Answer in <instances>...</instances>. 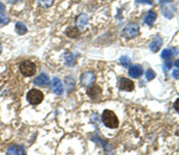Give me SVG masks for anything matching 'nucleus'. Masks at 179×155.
Listing matches in <instances>:
<instances>
[{
	"label": "nucleus",
	"mask_w": 179,
	"mask_h": 155,
	"mask_svg": "<svg viewBox=\"0 0 179 155\" xmlns=\"http://www.w3.org/2000/svg\"><path fill=\"white\" fill-rule=\"evenodd\" d=\"M102 121L103 123L105 124L108 128H111V129H116L118 126V118L117 116L115 115V112H112L111 110H105L102 115Z\"/></svg>",
	"instance_id": "obj_1"
},
{
	"label": "nucleus",
	"mask_w": 179,
	"mask_h": 155,
	"mask_svg": "<svg viewBox=\"0 0 179 155\" xmlns=\"http://www.w3.org/2000/svg\"><path fill=\"white\" fill-rule=\"evenodd\" d=\"M19 69H20V73L25 76H32L35 73H36V64L33 62L29 61H23L19 66Z\"/></svg>",
	"instance_id": "obj_2"
},
{
	"label": "nucleus",
	"mask_w": 179,
	"mask_h": 155,
	"mask_svg": "<svg viewBox=\"0 0 179 155\" xmlns=\"http://www.w3.org/2000/svg\"><path fill=\"white\" fill-rule=\"evenodd\" d=\"M140 28H139V25L136 24V23H130V24H128L124 29H123V36L125 37V38H129V39H131V38H135L136 36H139V33H140V30H139Z\"/></svg>",
	"instance_id": "obj_3"
},
{
	"label": "nucleus",
	"mask_w": 179,
	"mask_h": 155,
	"mask_svg": "<svg viewBox=\"0 0 179 155\" xmlns=\"http://www.w3.org/2000/svg\"><path fill=\"white\" fill-rule=\"evenodd\" d=\"M43 98H44L43 93L41 92V91H38V90H31V91H29L28 94H27L28 101H29L30 104H32V105L39 104V103L43 100Z\"/></svg>",
	"instance_id": "obj_4"
},
{
	"label": "nucleus",
	"mask_w": 179,
	"mask_h": 155,
	"mask_svg": "<svg viewBox=\"0 0 179 155\" xmlns=\"http://www.w3.org/2000/svg\"><path fill=\"white\" fill-rule=\"evenodd\" d=\"M94 81H96V74H94L93 72H91V70L85 72V73L81 75V78H80V82H81V85L85 86V87L92 86Z\"/></svg>",
	"instance_id": "obj_5"
},
{
	"label": "nucleus",
	"mask_w": 179,
	"mask_h": 155,
	"mask_svg": "<svg viewBox=\"0 0 179 155\" xmlns=\"http://www.w3.org/2000/svg\"><path fill=\"white\" fill-rule=\"evenodd\" d=\"M87 95L92 100H98L100 99V95H102V88L97 85H92L87 90Z\"/></svg>",
	"instance_id": "obj_6"
},
{
	"label": "nucleus",
	"mask_w": 179,
	"mask_h": 155,
	"mask_svg": "<svg viewBox=\"0 0 179 155\" xmlns=\"http://www.w3.org/2000/svg\"><path fill=\"white\" fill-rule=\"evenodd\" d=\"M134 87H135V85H134V82L130 79H127V78H121L119 79V88L122 91L130 92V91L134 90Z\"/></svg>",
	"instance_id": "obj_7"
},
{
	"label": "nucleus",
	"mask_w": 179,
	"mask_h": 155,
	"mask_svg": "<svg viewBox=\"0 0 179 155\" xmlns=\"http://www.w3.org/2000/svg\"><path fill=\"white\" fill-rule=\"evenodd\" d=\"M52 91L55 94H58V95H61L63 93L62 84H61L60 79H58V78H53V80H52Z\"/></svg>",
	"instance_id": "obj_8"
},
{
	"label": "nucleus",
	"mask_w": 179,
	"mask_h": 155,
	"mask_svg": "<svg viewBox=\"0 0 179 155\" xmlns=\"http://www.w3.org/2000/svg\"><path fill=\"white\" fill-rule=\"evenodd\" d=\"M49 82H50V79H49V76L47 75V74H39L36 79H35V85H37V86H48L49 85Z\"/></svg>",
	"instance_id": "obj_9"
},
{
	"label": "nucleus",
	"mask_w": 179,
	"mask_h": 155,
	"mask_svg": "<svg viewBox=\"0 0 179 155\" xmlns=\"http://www.w3.org/2000/svg\"><path fill=\"white\" fill-rule=\"evenodd\" d=\"M142 73H143V69L140 64H135V66H131L129 68V75L131 78H139L142 75Z\"/></svg>",
	"instance_id": "obj_10"
},
{
	"label": "nucleus",
	"mask_w": 179,
	"mask_h": 155,
	"mask_svg": "<svg viewBox=\"0 0 179 155\" xmlns=\"http://www.w3.org/2000/svg\"><path fill=\"white\" fill-rule=\"evenodd\" d=\"M7 154L8 155H27L25 150L23 147L20 146H12L7 149Z\"/></svg>",
	"instance_id": "obj_11"
},
{
	"label": "nucleus",
	"mask_w": 179,
	"mask_h": 155,
	"mask_svg": "<svg viewBox=\"0 0 179 155\" xmlns=\"http://www.w3.org/2000/svg\"><path fill=\"white\" fill-rule=\"evenodd\" d=\"M77 24H78V28H79L80 30L84 29V28L89 24V17H87L85 13L80 14V16L77 18Z\"/></svg>",
	"instance_id": "obj_12"
},
{
	"label": "nucleus",
	"mask_w": 179,
	"mask_h": 155,
	"mask_svg": "<svg viewBox=\"0 0 179 155\" xmlns=\"http://www.w3.org/2000/svg\"><path fill=\"white\" fill-rule=\"evenodd\" d=\"M161 45H162V39L158 37V38H155V39L149 44V48H150L152 51L156 53V51H159V49L161 48Z\"/></svg>",
	"instance_id": "obj_13"
},
{
	"label": "nucleus",
	"mask_w": 179,
	"mask_h": 155,
	"mask_svg": "<svg viewBox=\"0 0 179 155\" xmlns=\"http://www.w3.org/2000/svg\"><path fill=\"white\" fill-rule=\"evenodd\" d=\"M66 35H67L68 37H71V38H77V37H79L80 31H79L78 28L71 26V28H68V29H67V31H66Z\"/></svg>",
	"instance_id": "obj_14"
},
{
	"label": "nucleus",
	"mask_w": 179,
	"mask_h": 155,
	"mask_svg": "<svg viewBox=\"0 0 179 155\" xmlns=\"http://www.w3.org/2000/svg\"><path fill=\"white\" fill-rule=\"evenodd\" d=\"M155 19H156V13L154 11H149L148 13L146 14V17H145V23L148 24V25H152Z\"/></svg>",
	"instance_id": "obj_15"
},
{
	"label": "nucleus",
	"mask_w": 179,
	"mask_h": 155,
	"mask_svg": "<svg viewBox=\"0 0 179 155\" xmlns=\"http://www.w3.org/2000/svg\"><path fill=\"white\" fill-rule=\"evenodd\" d=\"M16 31H17V33H19V35H24V33H27V26L23 24V23H17L16 24Z\"/></svg>",
	"instance_id": "obj_16"
},
{
	"label": "nucleus",
	"mask_w": 179,
	"mask_h": 155,
	"mask_svg": "<svg viewBox=\"0 0 179 155\" xmlns=\"http://www.w3.org/2000/svg\"><path fill=\"white\" fill-rule=\"evenodd\" d=\"M173 54H174L173 50H171V49H165V50L162 51V55H161V56H162L164 60H170Z\"/></svg>",
	"instance_id": "obj_17"
},
{
	"label": "nucleus",
	"mask_w": 179,
	"mask_h": 155,
	"mask_svg": "<svg viewBox=\"0 0 179 155\" xmlns=\"http://www.w3.org/2000/svg\"><path fill=\"white\" fill-rule=\"evenodd\" d=\"M66 63L69 64V66H72V64L75 63V59H73V55L72 54H67L66 55Z\"/></svg>",
	"instance_id": "obj_18"
},
{
	"label": "nucleus",
	"mask_w": 179,
	"mask_h": 155,
	"mask_svg": "<svg viewBox=\"0 0 179 155\" xmlns=\"http://www.w3.org/2000/svg\"><path fill=\"white\" fill-rule=\"evenodd\" d=\"M119 62H121L124 67L130 66V59H129V57H127V56H122V57L119 59Z\"/></svg>",
	"instance_id": "obj_19"
},
{
	"label": "nucleus",
	"mask_w": 179,
	"mask_h": 155,
	"mask_svg": "<svg viewBox=\"0 0 179 155\" xmlns=\"http://www.w3.org/2000/svg\"><path fill=\"white\" fill-rule=\"evenodd\" d=\"M146 78H147V80H153L155 78V73H154L153 69H148L146 72Z\"/></svg>",
	"instance_id": "obj_20"
},
{
	"label": "nucleus",
	"mask_w": 179,
	"mask_h": 155,
	"mask_svg": "<svg viewBox=\"0 0 179 155\" xmlns=\"http://www.w3.org/2000/svg\"><path fill=\"white\" fill-rule=\"evenodd\" d=\"M38 2L44 7H49L53 5V0H38Z\"/></svg>",
	"instance_id": "obj_21"
},
{
	"label": "nucleus",
	"mask_w": 179,
	"mask_h": 155,
	"mask_svg": "<svg viewBox=\"0 0 179 155\" xmlns=\"http://www.w3.org/2000/svg\"><path fill=\"white\" fill-rule=\"evenodd\" d=\"M10 22V18L8 17H5V16H1L0 14V24H7Z\"/></svg>",
	"instance_id": "obj_22"
},
{
	"label": "nucleus",
	"mask_w": 179,
	"mask_h": 155,
	"mask_svg": "<svg viewBox=\"0 0 179 155\" xmlns=\"http://www.w3.org/2000/svg\"><path fill=\"white\" fill-rule=\"evenodd\" d=\"M166 63H165V69H170L171 67H172V62L171 61H168V60H166Z\"/></svg>",
	"instance_id": "obj_23"
},
{
	"label": "nucleus",
	"mask_w": 179,
	"mask_h": 155,
	"mask_svg": "<svg viewBox=\"0 0 179 155\" xmlns=\"http://www.w3.org/2000/svg\"><path fill=\"white\" fill-rule=\"evenodd\" d=\"M137 2H146V4H153V0H136Z\"/></svg>",
	"instance_id": "obj_24"
},
{
	"label": "nucleus",
	"mask_w": 179,
	"mask_h": 155,
	"mask_svg": "<svg viewBox=\"0 0 179 155\" xmlns=\"http://www.w3.org/2000/svg\"><path fill=\"white\" fill-rule=\"evenodd\" d=\"M4 11H5V5L0 2V13H4Z\"/></svg>",
	"instance_id": "obj_25"
},
{
	"label": "nucleus",
	"mask_w": 179,
	"mask_h": 155,
	"mask_svg": "<svg viewBox=\"0 0 179 155\" xmlns=\"http://www.w3.org/2000/svg\"><path fill=\"white\" fill-rule=\"evenodd\" d=\"M178 104H179V100L177 99V100H176V104H174V109H176L177 112H178Z\"/></svg>",
	"instance_id": "obj_26"
},
{
	"label": "nucleus",
	"mask_w": 179,
	"mask_h": 155,
	"mask_svg": "<svg viewBox=\"0 0 179 155\" xmlns=\"http://www.w3.org/2000/svg\"><path fill=\"white\" fill-rule=\"evenodd\" d=\"M173 76H174L176 79H178V69H176V70L173 72Z\"/></svg>",
	"instance_id": "obj_27"
},
{
	"label": "nucleus",
	"mask_w": 179,
	"mask_h": 155,
	"mask_svg": "<svg viewBox=\"0 0 179 155\" xmlns=\"http://www.w3.org/2000/svg\"><path fill=\"white\" fill-rule=\"evenodd\" d=\"M0 53H1V44H0Z\"/></svg>",
	"instance_id": "obj_28"
},
{
	"label": "nucleus",
	"mask_w": 179,
	"mask_h": 155,
	"mask_svg": "<svg viewBox=\"0 0 179 155\" xmlns=\"http://www.w3.org/2000/svg\"><path fill=\"white\" fill-rule=\"evenodd\" d=\"M14 1H19V0H14Z\"/></svg>",
	"instance_id": "obj_29"
}]
</instances>
